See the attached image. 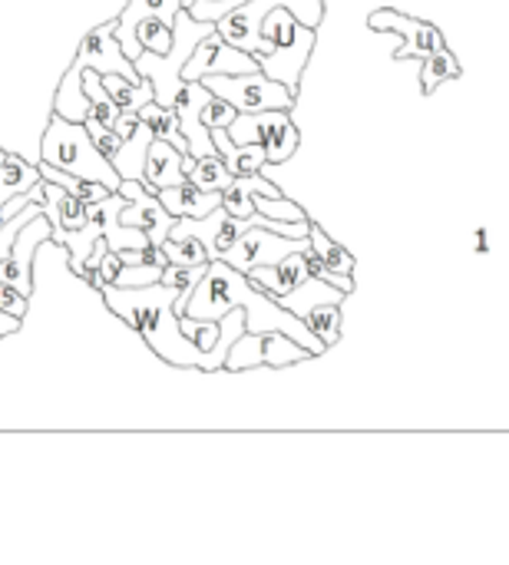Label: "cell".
<instances>
[{
  "instance_id": "cell-1",
  "label": "cell",
  "mask_w": 509,
  "mask_h": 565,
  "mask_svg": "<svg viewBox=\"0 0 509 565\" xmlns=\"http://www.w3.org/2000/svg\"><path fill=\"white\" fill-rule=\"evenodd\" d=\"M195 285H142V288H116V285H103L96 295L99 301L129 328L139 331V338L149 344L152 354H159L166 364L182 367V371H212V358L192 341L185 338L179 315L185 311V301L192 295Z\"/></svg>"
},
{
  "instance_id": "cell-2",
  "label": "cell",
  "mask_w": 509,
  "mask_h": 565,
  "mask_svg": "<svg viewBox=\"0 0 509 565\" xmlns=\"http://www.w3.org/2000/svg\"><path fill=\"white\" fill-rule=\"evenodd\" d=\"M232 308H245V331H285L295 341H301L315 358L328 354V348L311 334V328L298 315H291L268 291L252 285L245 271L232 268L222 258H212L199 285L192 288L182 315L199 321H222Z\"/></svg>"
},
{
  "instance_id": "cell-3",
  "label": "cell",
  "mask_w": 509,
  "mask_h": 565,
  "mask_svg": "<svg viewBox=\"0 0 509 565\" xmlns=\"http://www.w3.org/2000/svg\"><path fill=\"white\" fill-rule=\"evenodd\" d=\"M40 162L53 166V169H63L70 175H79V179H93V182H103L109 185L113 192L119 189L123 175L119 169L113 166L109 156H103L86 129V122H70L63 116H50L46 129H43V142H40Z\"/></svg>"
},
{
  "instance_id": "cell-4",
  "label": "cell",
  "mask_w": 509,
  "mask_h": 565,
  "mask_svg": "<svg viewBox=\"0 0 509 565\" xmlns=\"http://www.w3.org/2000/svg\"><path fill=\"white\" fill-rule=\"evenodd\" d=\"M315 36L318 30L301 23L288 7H272L262 20V40H265V53H255L262 73H268L272 79L285 83L295 96L301 86V73L308 66V56L315 50Z\"/></svg>"
},
{
  "instance_id": "cell-5",
  "label": "cell",
  "mask_w": 509,
  "mask_h": 565,
  "mask_svg": "<svg viewBox=\"0 0 509 565\" xmlns=\"http://www.w3.org/2000/svg\"><path fill=\"white\" fill-rule=\"evenodd\" d=\"M176 40H172V50L166 53V56H159V53H149V50H142L132 63H136V70H139V76H146L149 83H152V93H156V103H162V106H176V96H179V89L185 86V79H182V66H185V60H189V53L195 50V43L199 40H205L212 30H215V23H209V20H195L185 7L179 10V17H176Z\"/></svg>"
},
{
  "instance_id": "cell-6",
  "label": "cell",
  "mask_w": 509,
  "mask_h": 565,
  "mask_svg": "<svg viewBox=\"0 0 509 565\" xmlns=\"http://www.w3.org/2000/svg\"><path fill=\"white\" fill-rule=\"evenodd\" d=\"M308 358H315V354L301 341L285 334V331H242L232 341L222 371H232V374L252 371V367H275V371H282V367L301 364Z\"/></svg>"
},
{
  "instance_id": "cell-7",
  "label": "cell",
  "mask_w": 509,
  "mask_h": 565,
  "mask_svg": "<svg viewBox=\"0 0 509 565\" xmlns=\"http://www.w3.org/2000/svg\"><path fill=\"white\" fill-rule=\"evenodd\" d=\"M202 83L215 93V96H222V99H229L238 113H262V109H295V93L285 86V83H278V79H272L268 73H262V66L258 70H252V73H219V76H202Z\"/></svg>"
},
{
  "instance_id": "cell-8",
  "label": "cell",
  "mask_w": 509,
  "mask_h": 565,
  "mask_svg": "<svg viewBox=\"0 0 509 565\" xmlns=\"http://www.w3.org/2000/svg\"><path fill=\"white\" fill-rule=\"evenodd\" d=\"M235 142H258L268 152V166H282L295 156L301 132L291 122L288 109H262V113H238L229 126Z\"/></svg>"
},
{
  "instance_id": "cell-9",
  "label": "cell",
  "mask_w": 509,
  "mask_h": 565,
  "mask_svg": "<svg viewBox=\"0 0 509 565\" xmlns=\"http://www.w3.org/2000/svg\"><path fill=\"white\" fill-rule=\"evenodd\" d=\"M308 245H311L308 235L305 238H288V235H278V232H272L265 225H252V228H245L235 238L232 248H225L222 262H229L232 268H238V271L248 275L252 268H258V265H278L285 255L305 252Z\"/></svg>"
},
{
  "instance_id": "cell-10",
  "label": "cell",
  "mask_w": 509,
  "mask_h": 565,
  "mask_svg": "<svg viewBox=\"0 0 509 565\" xmlns=\"http://www.w3.org/2000/svg\"><path fill=\"white\" fill-rule=\"evenodd\" d=\"M368 26L371 30H388L394 36H404L401 50L394 53V60H424L437 50L447 46L441 26L421 20V17H411V13H401V10H391V7H381V10H371L368 17Z\"/></svg>"
},
{
  "instance_id": "cell-11",
  "label": "cell",
  "mask_w": 509,
  "mask_h": 565,
  "mask_svg": "<svg viewBox=\"0 0 509 565\" xmlns=\"http://www.w3.org/2000/svg\"><path fill=\"white\" fill-rule=\"evenodd\" d=\"M46 242H53V222H50L46 212H40V215H33V218L20 228L17 242H13L10 252L0 258V281L10 285V288H17L20 295L30 298V295H33V255H36V248H43Z\"/></svg>"
},
{
  "instance_id": "cell-12",
  "label": "cell",
  "mask_w": 509,
  "mask_h": 565,
  "mask_svg": "<svg viewBox=\"0 0 509 565\" xmlns=\"http://www.w3.org/2000/svg\"><path fill=\"white\" fill-rule=\"evenodd\" d=\"M252 70H258L255 53L238 50L219 30H212L189 53V60L182 66V79H202V76H219V73H252Z\"/></svg>"
},
{
  "instance_id": "cell-13",
  "label": "cell",
  "mask_w": 509,
  "mask_h": 565,
  "mask_svg": "<svg viewBox=\"0 0 509 565\" xmlns=\"http://www.w3.org/2000/svg\"><path fill=\"white\" fill-rule=\"evenodd\" d=\"M116 192H123L129 199V205L119 212V222L142 228L152 245H162L169 238L172 225H176V215L159 202V195L142 179H123Z\"/></svg>"
},
{
  "instance_id": "cell-14",
  "label": "cell",
  "mask_w": 509,
  "mask_h": 565,
  "mask_svg": "<svg viewBox=\"0 0 509 565\" xmlns=\"http://www.w3.org/2000/svg\"><path fill=\"white\" fill-rule=\"evenodd\" d=\"M113 30H116V17L106 20V23H99V26H93V30L83 36L76 60L86 63V66H93L99 76L119 73V76H126V79H132V83L142 79L139 70H136V63H132V56H126V50L119 46V40H116Z\"/></svg>"
},
{
  "instance_id": "cell-15",
  "label": "cell",
  "mask_w": 509,
  "mask_h": 565,
  "mask_svg": "<svg viewBox=\"0 0 509 565\" xmlns=\"http://www.w3.org/2000/svg\"><path fill=\"white\" fill-rule=\"evenodd\" d=\"M212 96V89L202 79H185V86L176 96V116H179V132L189 142V156L202 159V156H219L215 142H212V129L202 126V103Z\"/></svg>"
},
{
  "instance_id": "cell-16",
  "label": "cell",
  "mask_w": 509,
  "mask_h": 565,
  "mask_svg": "<svg viewBox=\"0 0 509 565\" xmlns=\"http://www.w3.org/2000/svg\"><path fill=\"white\" fill-rule=\"evenodd\" d=\"M179 10H182V0H129L123 10H119V17H116V40H119V46L126 50V56H139L142 53V46H139V40H136V26L146 20V17H162L169 26H176V17H179Z\"/></svg>"
},
{
  "instance_id": "cell-17",
  "label": "cell",
  "mask_w": 509,
  "mask_h": 565,
  "mask_svg": "<svg viewBox=\"0 0 509 565\" xmlns=\"http://www.w3.org/2000/svg\"><path fill=\"white\" fill-rule=\"evenodd\" d=\"M248 278H252V285H258L262 291H268L278 301V298H285L288 291H295L298 285H305L311 278V265H308V255L305 252H291L278 265H258V268H252Z\"/></svg>"
},
{
  "instance_id": "cell-18",
  "label": "cell",
  "mask_w": 509,
  "mask_h": 565,
  "mask_svg": "<svg viewBox=\"0 0 509 565\" xmlns=\"http://www.w3.org/2000/svg\"><path fill=\"white\" fill-rule=\"evenodd\" d=\"M185 152L176 149L172 142L166 139H156L149 142V152H146V172H142V182L159 192V189H169V185H179L185 182Z\"/></svg>"
},
{
  "instance_id": "cell-19",
  "label": "cell",
  "mask_w": 509,
  "mask_h": 565,
  "mask_svg": "<svg viewBox=\"0 0 509 565\" xmlns=\"http://www.w3.org/2000/svg\"><path fill=\"white\" fill-rule=\"evenodd\" d=\"M159 202L176 215V218H202L209 212H215L222 205V192H205L199 189L195 182H179V185H169V189H159L156 192Z\"/></svg>"
},
{
  "instance_id": "cell-20",
  "label": "cell",
  "mask_w": 509,
  "mask_h": 565,
  "mask_svg": "<svg viewBox=\"0 0 509 565\" xmlns=\"http://www.w3.org/2000/svg\"><path fill=\"white\" fill-rule=\"evenodd\" d=\"M212 142H215V149L225 159L232 175H252V172H262L268 166L265 146H258V142H235L229 136V129H212Z\"/></svg>"
},
{
  "instance_id": "cell-21",
  "label": "cell",
  "mask_w": 509,
  "mask_h": 565,
  "mask_svg": "<svg viewBox=\"0 0 509 565\" xmlns=\"http://www.w3.org/2000/svg\"><path fill=\"white\" fill-rule=\"evenodd\" d=\"M83 70H86V63L73 60L70 70L60 76V86H56V96H53V113L70 119V122H83L86 113H89V96L83 89Z\"/></svg>"
},
{
  "instance_id": "cell-22",
  "label": "cell",
  "mask_w": 509,
  "mask_h": 565,
  "mask_svg": "<svg viewBox=\"0 0 509 565\" xmlns=\"http://www.w3.org/2000/svg\"><path fill=\"white\" fill-rule=\"evenodd\" d=\"M40 166L26 162L23 156H13L3 149V159H0V205L20 192H30L36 182H40Z\"/></svg>"
},
{
  "instance_id": "cell-23",
  "label": "cell",
  "mask_w": 509,
  "mask_h": 565,
  "mask_svg": "<svg viewBox=\"0 0 509 565\" xmlns=\"http://www.w3.org/2000/svg\"><path fill=\"white\" fill-rule=\"evenodd\" d=\"M149 142H152V129L146 122L136 126V132L129 139H123L119 152L113 156V166L119 169L123 179H142L146 172V152H149Z\"/></svg>"
},
{
  "instance_id": "cell-24",
  "label": "cell",
  "mask_w": 509,
  "mask_h": 565,
  "mask_svg": "<svg viewBox=\"0 0 509 565\" xmlns=\"http://www.w3.org/2000/svg\"><path fill=\"white\" fill-rule=\"evenodd\" d=\"M136 116H139V122H146V126L152 129V136H156V139H166V142H172L176 149H182V152L189 156V142H185V136L179 132L176 106H162V103L149 99Z\"/></svg>"
},
{
  "instance_id": "cell-25",
  "label": "cell",
  "mask_w": 509,
  "mask_h": 565,
  "mask_svg": "<svg viewBox=\"0 0 509 565\" xmlns=\"http://www.w3.org/2000/svg\"><path fill=\"white\" fill-rule=\"evenodd\" d=\"M103 86H106V93L116 99V106L123 109V113H139L149 99H156V93H152V83L142 76V79H126V76H119V73H106L103 76Z\"/></svg>"
},
{
  "instance_id": "cell-26",
  "label": "cell",
  "mask_w": 509,
  "mask_h": 565,
  "mask_svg": "<svg viewBox=\"0 0 509 565\" xmlns=\"http://www.w3.org/2000/svg\"><path fill=\"white\" fill-rule=\"evenodd\" d=\"M348 295L341 291V288H335V285H328V281H321V278H308L305 285H298L295 291H288L285 298H278V305H285L291 315H298L301 318V311H308L311 305H321V301H335V305H341Z\"/></svg>"
},
{
  "instance_id": "cell-27",
  "label": "cell",
  "mask_w": 509,
  "mask_h": 565,
  "mask_svg": "<svg viewBox=\"0 0 509 565\" xmlns=\"http://www.w3.org/2000/svg\"><path fill=\"white\" fill-rule=\"evenodd\" d=\"M185 175H189V182H195L205 192H225L235 179L222 156H202V159L185 156Z\"/></svg>"
},
{
  "instance_id": "cell-28",
  "label": "cell",
  "mask_w": 509,
  "mask_h": 565,
  "mask_svg": "<svg viewBox=\"0 0 509 565\" xmlns=\"http://www.w3.org/2000/svg\"><path fill=\"white\" fill-rule=\"evenodd\" d=\"M308 248L331 268V271H338V275H354V255L344 248V245H338L331 235H325V228L318 225V222H311L308 225Z\"/></svg>"
},
{
  "instance_id": "cell-29",
  "label": "cell",
  "mask_w": 509,
  "mask_h": 565,
  "mask_svg": "<svg viewBox=\"0 0 509 565\" xmlns=\"http://www.w3.org/2000/svg\"><path fill=\"white\" fill-rule=\"evenodd\" d=\"M301 321L311 328V334H315L328 351L341 341V305H335V301L311 305L308 311H301Z\"/></svg>"
},
{
  "instance_id": "cell-30",
  "label": "cell",
  "mask_w": 509,
  "mask_h": 565,
  "mask_svg": "<svg viewBox=\"0 0 509 565\" xmlns=\"http://www.w3.org/2000/svg\"><path fill=\"white\" fill-rule=\"evenodd\" d=\"M457 76H464V66H460V60L444 46V50L424 56V66H421V89H424V93H434V89H441V83L457 79Z\"/></svg>"
},
{
  "instance_id": "cell-31",
  "label": "cell",
  "mask_w": 509,
  "mask_h": 565,
  "mask_svg": "<svg viewBox=\"0 0 509 565\" xmlns=\"http://www.w3.org/2000/svg\"><path fill=\"white\" fill-rule=\"evenodd\" d=\"M159 248L166 252V262L169 265H179V268H205L212 262L209 248L199 238H192V235H185V238H166Z\"/></svg>"
},
{
  "instance_id": "cell-32",
  "label": "cell",
  "mask_w": 509,
  "mask_h": 565,
  "mask_svg": "<svg viewBox=\"0 0 509 565\" xmlns=\"http://www.w3.org/2000/svg\"><path fill=\"white\" fill-rule=\"evenodd\" d=\"M136 40H139V46H142V50L166 56V53L172 50L176 30H172L162 17H146V20L136 26Z\"/></svg>"
},
{
  "instance_id": "cell-33",
  "label": "cell",
  "mask_w": 509,
  "mask_h": 565,
  "mask_svg": "<svg viewBox=\"0 0 509 565\" xmlns=\"http://www.w3.org/2000/svg\"><path fill=\"white\" fill-rule=\"evenodd\" d=\"M179 324H182V331H185V338H192L209 358H212V348L219 344V338H222V321H199V318H189V315H179ZM212 371H219L215 367V361H212Z\"/></svg>"
},
{
  "instance_id": "cell-34",
  "label": "cell",
  "mask_w": 509,
  "mask_h": 565,
  "mask_svg": "<svg viewBox=\"0 0 509 565\" xmlns=\"http://www.w3.org/2000/svg\"><path fill=\"white\" fill-rule=\"evenodd\" d=\"M166 265L162 262H146V265H123L116 288H142V285H156L162 281Z\"/></svg>"
},
{
  "instance_id": "cell-35",
  "label": "cell",
  "mask_w": 509,
  "mask_h": 565,
  "mask_svg": "<svg viewBox=\"0 0 509 565\" xmlns=\"http://www.w3.org/2000/svg\"><path fill=\"white\" fill-rule=\"evenodd\" d=\"M222 209L229 212V215H235V218H252L255 215V205H252V192H248V185L235 175L232 179V185L222 192Z\"/></svg>"
},
{
  "instance_id": "cell-36",
  "label": "cell",
  "mask_w": 509,
  "mask_h": 565,
  "mask_svg": "<svg viewBox=\"0 0 509 565\" xmlns=\"http://www.w3.org/2000/svg\"><path fill=\"white\" fill-rule=\"evenodd\" d=\"M235 116H238V109L215 93L202 103V126H209V129H229Z\"/></svg>"
},
{
  "instance_id": "cell-37",
  "label": "cell",
  "mask_w": 509,
  "mask_h": 565,
  "mask_svg": "<svg viewBox=\"0 0 509 565\" xmlns=\"http://www.w3.org/2000/svg\"><path fill=\"white\" fill-rule=\"evenodd\" d=\"M83 122H86V129H89V136H93L96 149H99L103 156H109V159H113V156L119 152L123 139H119V136H116V132H113L109 126H103V122H99L96 116H89V113H86V119H83Z\"/></svg>"
},
{
  "instance_id": "cell-38",
  "label": "cell",
  "mask_w": 509,
  "mask_h": 565,
  "mask_svg": "<svg viewBox=\"0 0 509 565\" xmlns=\"http://www.w3.org/2000/svg\"><path fill=\"white\" fill-rule=\"evenodd\" d=\"M305 255H308V265H311V275L315 278H321V281H328V285H335V288H341L344 295H351L354 291V275H338V271H331L311 248H305Z\"/></svg>"
},
{
  "instance_id": "cell-39",
  "label": "cell",
  "mask_w": 509,
  "mask_h": 565,
  "mask_svg": "<svg viewBox=\"0 0 509 565\" xmlns=\"http://www.w3.org/2000/svg\"><path fill=\"white\" fill-rule=\"evenodd\" d=\"M26 295H20L17 288H10V285H3L0 281V311L3 315H13V318H20L23 321V315H26Z\"/></svg>"
},
{
  "instance_id": "cell-40",
  "label": "cell",
  "mask_w": 509,
  "mask_h": 565,
  "mask_svg": "<svg viewBox=\"0 0 509 565\" xmlns=\"http://www.w3.org/2000/svg\"><path fill=\"white\" fill-rule=\"evenodd\" d=\"M13 331H20V318L0 311V338H7V334H13Z\"/></svg>"
},
{
  "instance_id": "cell-41",
  "label": "cell",
  "mask_w": 509,
  "mask_h": 565,
  "mask_svg": "<svg viewBox=\"0 0 509 565\" xmlns=\"http://www.w3.org/2000/svg\"><path fill=\"white\" fill-rule=\"evenodd\" d=\"M192 3H195V0H182V7H192Z\"/></svg>"
},
{
  "instance_id": "cell-42",
  "label": "cell",
  "mask_w": 509,
  "mask_h": 565,
  "mask_svg": "<svg viewBox=\"0 0 509 565\" xmlns=\"http://www.w3.org/2000/svg\"><path fill=\"white\" fill-rule=\"evenodd\" d=\"M0 159H3V149H0Z\"/></svg>"
}]
</instances>
